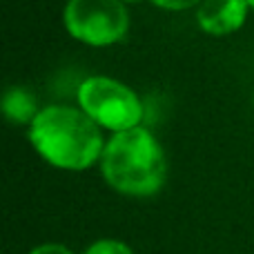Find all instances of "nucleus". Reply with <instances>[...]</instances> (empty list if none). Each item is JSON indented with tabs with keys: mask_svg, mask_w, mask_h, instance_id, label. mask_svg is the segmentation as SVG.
<instances>
[{
	"mask_svg": "<svg viewBox=\"0 0 254 254\" xmlns=\"http://www.w3.org/2000/svg\"><path fill=\"white\" fill-rule=\"evenodd\" d=\"M29 140L36 152L61 170H87L103 156L101 125L83 110L65 105L45 107L29 123Z\"/></svg>",
	"mask_w": 254,
	"mask_h": 254,
	"instance_id": "f257e3e1",
	"label": "nucleus"
},
{
	"mask_svg": "<svg viewBox=\"0 0 254 254\" xmlns=\"http://www.w3.org/2000/svg\"><path fill=\"white\" fill-rule=\"evenodd\" d=\"M101 170L112 188L129 196L156 194L167 174L163 147L143 127H131L112 136L103 149Z\"/></svg>",
	"mask_w": 254,
	"mask_h": 254,
	"instance_id": "f03ea898",
	"label": "nucleus"
},
{
	"mask_svg": "<svg viewBox=\"0 0 254 254\" xmlns=\"http://www.w3.org/2000/svg\"><path fill=\"white\" fill-rule=\"evenodd\" d=\"M80 110L112 131L138 127L143 119L140 98L127 85L105 76H92L78 87Z\"/></svg>",
	"mask_w": 254,
	"mask_h": 254,
	"instance_id": "7ed1b4c3",
	"label": "nucleus"
},
{
	"mask_svg": "<svg viewBox=\"0 0 254 254\" xmlns=\"http://www.w3.org/2000/svg\"><path fill=\"white\" fill-rule=\"evenodd\" d=\"M63 20L71 38L92 47L119 43L129 29L123 0H69Z\"/></svg>",
	"mask_w": 254,
	"mask_h": 254,
	"instance_id": "20e7f679",
	"label": "nucleus"
},
{
	"mask_svg": "<svg viewBox=\"0 0 254 254\" xmlns=\"http://www.w3.org/2000/svg\"><path fill=\"white\" fill-rule=\"evenodd\" d=\"M248 7V0H203L196 9V20L205 34L228 36L241 29Z\"/></svg>",
	"mask_w": 254,
	"mask_h": 254,
	"instance_id": "39448f33",
	"label": "nucleus"
},
{
	"mask_svg": "<svg viewBox=\"0 0 254 254\" xmlns=\"http://www.w3.org/2000/svg\"><path fill=\"white\" fill-rule=\"evenodd\" d=\"M2 112L11 123H31L38 116L36 98L22 87H9L2 98Z\"/></svg>",
	"mask_w": 254,
	"mask_h": 254,
	"instance_id": "423d86ee",
	"label": "nucleus"
},
{
	"mask_svg": "<svg viewBox=\"0 0 254 254\" xmlns=\"http://www.w3.org/2000/svg\"><path fill=\"white\" fill-rule=\"evenodd\" d=\"M85 254H134V252H131V248L125 246V243L105 239V241H96Z\"/></svg>",
	"mask_w": 254,
	"mask_h": 254,
	"instance_id": "0eeeda50",
	"label": "nucleus"
},
{
	"mask_svg": "<svg viewBox=\"0 0 254 254\" xmlns=\"http://www.w3.org/2000/svg\"><path fill=\"white\" fill-rule=\"evenodd\" d=\"M156 7L161 9H170V11H181V9H190L201 4L203 0H152Z\"/></svg>",
	"mask_w": 254,
	"mask_h": 254,
	"instance_id": "6e6552de",
	"label": "nucleus"
},
{
	"mask_svg": "<svg viewBox=\"0 0 254 254\" xmlns=\"http://www.w3.org/2000/svg\"><path fill=\"white\" fill-rule=\"evenodd\" d=\"M29 254H71L65 246H58V243H45V246L34 248Z\"/></svg>",
	"mask_w": 254,
	"mask_h": 254,
	"instance_id": "1a4fd4ad",
	"label": "nucleus"
},
{
	"mask_svg": "<svg viewBox=\"0 0 254 254\" xmlns=\"http://www.w3.org/2000/svg\"><path fill=\"white\" fill-rule=\"evenodd\" d=\"M248 4H250V7L254 9V0H248Z\"/></svg>",
	"mask_w": 254,
	"mask_h": 254,
	"instance_id": "9d476101",
	"label": "nucleus"
},
{
	"mask_svg": "<svg viewBox=\"0 0 254 254\" xmlns=\"http://www.w3.org/2000/svg\"><path fill=\"white\" fill-rule=\"evenodd\" d=\"M123 2H138V0H123Z\"/></svg>",
	"mask_w": 254,
	"mask_h": 254,
	"instance_id": "9b49d317",
	"label": "nucleus"
}]
</instances>
